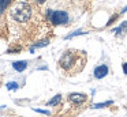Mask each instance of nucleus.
I'll return each mask as SVG.
<instances>
[{"label": "nucleus", "instance_id": "obj_13", "mask_svg": "<svg viewBox=\"0 0 127 117\" xmlns=\"http://www.w3.org/2000/svg\"><path fill=\"white\" fill-rule=\"evenodd\" d=\"M7 89L8 90H17L18 89V83H15V82H10V83H7Z\"/></svg>", "mask_w": 127, "mask_h": 117}, {"label": "nucleus", "instance_id": "obj_16", "mask_svg": "<svg viewBox=\"0 0 127 117\" xmlns=\"http://www.w3.org/2000/svg\"><path fill=\"white\" fill-rule=\"evenodd\" d=\"M123 72L127 75V63H123Z\"/></svg>", "mask_w": 127, "mask_h": 117}, {"label": "nucleus", "instance_id": "obj_6", "mask_svg": "<svg viewBox=\"0 0 127 117\" xmlns=\"http://www.w3.org/2000/svg\"><path fill=\"white\" fill-rule=\"evenodd\" d=\"M12 67H14L18 72H22V71L26 70L28 63H26V61H14V63H12Z\"/></svg>", "mask_w": 127, "mask_h": 117}, {"label": "nucleus", "instance_id": "obj_19", "mask_svg": "<svg viewBox=\"0 0 127 117\" xmlns=\"http://www.w3.org/2000/svg\"><path fill=\"white\" fill-rule=\"evenodd\" d=\"M1 109H4V106H0V110H1Z\"/></svg>", "mask_w": 127, "mask_h": 117}, {"label": "nucleus", "instance_id": "obj_2", "mask_svg": "<svg viewBox=\"0 0 127 117\" xmlns=\"http://www.w3.org/2000/svg\"><path fill=\"white\" fill-rule=\"evenodd\" d=\"M51 22H52V24H55V26H58V24H66L67 22H68V14L66 12V11H52L51 12V16L49 18Z\"/></svg>", "mask_w": 127, "mask_h": 117}, {"label": "nucleus", "instance_id": "obj_17", "mask_svg": "<svg viewBox=\"0 0 127 117\" xmlns=\"http://www.w3.org/2000/svg\"><path fill=\"white\" fill-rule=\"evenodd\" d=\"M36 1H37V3H44L45 0H36Z\"/></svg>", "mask_w": 127, "mask_h": 117}, {"label": "nucleus", "instance_id": "obj_5", "mask_svg": "<svg viewBox=\"0 0 127 117\" xmlns=\"http://www.w3.org/2000/svg\"><path fill=\"white\" fill-rule=\"evenodd\" d=\"M68 99L71 101V102L77 103V105H81V103H83L88 99V97H86L85 94H81V93H72V94L68 95Z\"/></svg>", "mask_w": 127, "mask_h": 117}, {"label": "nucleus", "instance_id": "obj_11", "mask_svg": "<svg viewBox=\"0 0 127 117\" xmlns=\"http://www.w3.org/2000/svg\"><path fill=\"white\" fill-rule=\"evenodd\" d=\"M10 3H11V0H0V14L3 12L7 7H8Z\"/></svg>", "mask_w": 127, "mask_h": 117}, {"label": "nucleus", "instance_id": "obj_7", "mask_svg": "<svg viewBox=\"0 0 127 117\" xmlns=\"http://www.w3.org/2000/svg\"><path fill=\"white\" fill-rule=\"evenodd\" d=\"M60 101H62V94H56L55 97L52 98V99L48 101L47 105H49V106H55V105H59V103H60Z\"/></svg>", "mask_w": 127, "mask_h": 117}, {"label": "nucleus", "instance_id": "obj_14", "mask_svg": "<svg viewBox=\"0 0 127 117\" xmlns=\"http://www.w3.org/2000/svg\"><path fill=\"white\" fill-rule=\"evenodd\" d=\"M115 19H118V15H112V16H111V19H109V21H108V23H107V26H109V24H111V23H112V22H113V21H115Z\"/></svg>", "mask_w": 127, "mask_h": 117}, {"label": "nucleus", "instance_id": "obj_18", "mask_svg": "<svg viewBox=\"0 0 127 117\" xmlns=\"http://www.w3.org/2000/svg\"><path fill=\"white\" fill-rule=\"evenodd\" d=\"M126 11H127V7H126V8H124V10H123V11H122V12H126Z\"/></svg>", "mask_w": 127, "mask_h": 117}, {"label": "nucleus", "instance_id": "obj_9", "mask_svg": "<svg viewBox=\"0 0 127 117\" xmlns=\"http://www.w3.org/2000/svg\"><path fill=\"white\" fill-rule=\"evenodd\" d=\"M124 31H127V22H123V23L116 29V35H122Z\"/></svg>", "mask_w": 127, "mask_h": 117}, {"label": "nucleus", "instance_id": "obj_4", "mask_svg": "<svg viewBox=\"0 0 127 117\" xmlns=\"http://www.w3.org/2000/svg\"><path fill=\"white\" fill-rule=\"evenodd\" d=\"M93 75H94V78H96V79H102V78H105V76L108 75V67H107L105 64L96 67V68H94V71H93Z\"/></svg>", "mask_w": 127, "mask_h": 117}, {"label": "nucleus", "instance_id": "obj_1", "mask_svg": "<svg viewBox=\"0 0 127 117\" xmlns=\"http://www.w3.org/2000/svg\"><path fill=\"white\" fill-rule=\"evenodd\" d=\"M11 16L17 22H28L32 16V8L28 3H18L15 4V7H12L11 10Z\"/></svg>", "mask_w": 127, "mask_h": 117}, {"label": "nucleus", "instance_id": "obj_3", "mask_svg": "<svg viewBox=\"0 0 127 117\" xmlns=\"http://www.w3.org/2000/svg\"><path fill=\"white\" fill-rule=\"evenodd\" d=\"M59 63H60V65H62V68H63V70H70V68H72V65L75 64V56H74V53H72V52H66V53L60 57Z\"/></svg>", "mask_w": 127, "mask_h": 117}, {"label": "nucleus", "instance_id": "obj_10", "mask_svg": "<svg viewBox=\"0 0 127 117\" xmlns=\"http://www.w3.org/2000/svg\"><path fill=\"white\" fill-rule=\"evenodd\" d=\"M48 44H49V41H48V40L41 41V42H36V44H34V45L30 48V52H34V49H36V48H42V46H47Z\"/></svg>", "mask_w": 127, "mask_h": 117}, {"label": "nucleus", "instance_id": "obj_8", "mask_svg": "<svg viewBox=\"0 0 127 117\" xmlns=\"http://www.w3.org/2000/svg\"><path fill=\"white\" fill-rule=\"evenodd\" d=\"M112 101H107V102H100V103H94L92 108L93 109H101V108H107V106H109V105H112Z\"/></svg>", "mask_w": 127, "mask_h": 117}, {"label": "nucleus", "instance_id": "obj_12", "mask_svg": "<svg viewBox=\"0 0 127 117\" xmlns=\"http://www.w3.org/2000/svg\"><path fill=\"white\" fill-rule=\"evenodd\" d=\"M82 34H86L83 30H77V31H74V33H71V34H68L66 37V40H70V38H72V37H77V35H82Z\"/></svg>", "mask_w": 127, "mask_h": 117}, {"label": "nucleus", "instance_id": "obj_15", "mask_svg": "<svg viewBox=\"0 0 127 117\" xmlns=\"http://www.w3.org/2000/svg\"><path fill=\"white\" fill-rule=\"evenodd\" d=\"M34 110H36L37 113H42V114H49V112H48V110H42V109H34Z\"/></svg>", "mask_w": 127, "mask_h": 117}]
</instances>
